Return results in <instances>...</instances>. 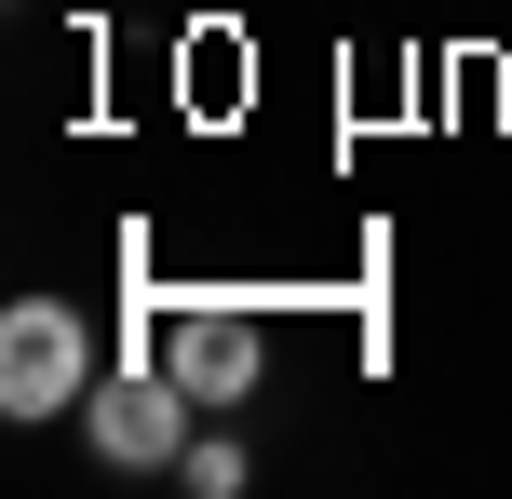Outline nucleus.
Segmentation results:
<instances>
[{
	"label": "nucleus",
	"mask_w": 512,
	"mask_h": 499,
	"mask_svg": "<svg viewBox=\"0 0 512 499\" xmlns=\"http://www.w3.org/2000/svg\"><path fill=\"white\" fill-rule=\"evenodd\" d=\"M95 324L68 297H14L0 311V419H81L95 405Z\"/></svg>",
	"instance_id": "obj_1"
},
{
	"label": "nucleus",
	"mask_w": 512,
	"mask_h": 499,
	"mask_svg": "<svg viewBox=\"0 0 512 499\" xmlns=\"http://www.w3.org/2000/svg\"><path fill=\"white\" fill-rule=\"evenodd\" d=\"M149 351H162V378H176L189 405H256V378H270V338H256V311H230V297H189V311H162L149 324Z\"/></svg>",
	"instance_id": "obj_2"
},
{
	"label": "nucleus",
	"mask_w": 512,
	"mask_h": 499,
	"mask_svg": "<svg viewBox=\"0 0 512 499\" xmlns=\"http://www.w3.org/2000/svg\"><path fill=\"white\" fill-rule=\"evenodd\" d=\"M189 419H203V405L162 378V351L122 365V378H95V405H81V432H95L108 473H176V459H189Z\"/></svg>",
	"instance_id": "obj_3"
},
{
	"label": "nucleus",
	"mask_w": 512,
	"mask_h": 499,
	"mask_svg": "<svg viewBox=\"0 0 512 499\" xmlns=\"http://www.w3.org/2000/svg\"><path fill=\"white\" fill-rule=\"evenodd\" d=\"M176 473L203 486V499H243V446H230V432H189V459H176Z\"/></svg>",
	"instance_id": "obj_4"
}]
</instances>
